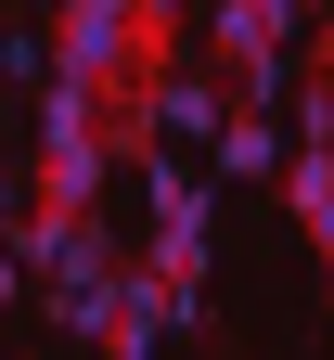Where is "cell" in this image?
<instances>
[{
    "label": "cell",
    "mask_w": 334,
    "mask_h": 360,
    "mask_svg": "<svg viewBox=\"0 0 334 360\" xmlns=\"http://www.w3.org/2000/svg\"><path fill=\"white\" fill-rule=\"evenodd\" d=\"M26 270H39V283H52V322L65 335H103L116 322V270H129V245L103 232V206H77V219H26Z\"/></svg>",
    "instance_id": "obj_1"
},
{
    "label": "cell",
    "mask_w": 334,
    "mask_h": 360,
    "mask_svg": "<svg viewBox=\"0 0 334 360\" xmlns=\"http://www.w3.org/2000/svg\"><path fill=\"white\" fill-rule=\"evenodd\" d=\"M103 167H129V155H116V116L90 103L77 77H39V219L103 206Z\"/></svg>",
    "instance_id": "obj_2"
},
{
    "label": "cell",
    "mask_w": 334,
    "mask_h": 360,
    "mask_svg": "<svg viewBox=\"0 0 334 360\" xmlns=\"http://www.w3.org/2000/svg\"><path fill=\"white\" fill-rule=\"evenodd\" d=\"M296 13H309V0H219V13H206V52H219V90H231V103H270V90H283V52H296Z\"/></svg>",
    "instance_id": "obj_3"
},
{
    "label": "cell",
    "mask_w": 334,
    "mask_h": 360,
    "mask_svg": "<svg viewBox=\"0 0 334 360\" xmlns=\"http://www.w3.org/2000/svg\"><path fill=\"white\" fill-rule=\"evenodd\" d=\"M141 116H155V142H206L231 116V90H219V65H155L141 77Z\"/></svg>",
    "instance_id": "obj_4"
},
{
    "label": "cell",
    "mask_w": 334,
    "mask_h": 360,
    "mask_svg": "<svg viewBox=\"0 0 334 360\" xmlns=\"http://www.w3.org/2000/svg\"><path fill=\"white\" fill-rule=\"evenodd\" d=\"M206 142H219V167H231V180H270V167H283V142H270V129H257L245 103H231V116L206 129Z\"/></svg>",
    "instance_id": "obj_5"
},
{
    "label": "cell",
    "mask_w": 334,
    "mask_h": 360,
    "mask_svg": "<svg viewBox=\"0 0 334 360\" xmlns=\"http://www.w3.org/2000/svg\"><path fill=\"white\" fill-rule=\"evenodd\" d=\"M26 219H39V206H26V180H13V167H0V245H13V232H26Z\"/></svg>",
    "instance_id": "obj_6"
},
{
    "label": "cell",
    "mask_w": 334,
    "mask_h": 360,
    "mask_svg": "<svg viewBox=\"0 0 334 360\" xmlns=\"http://www.w3.org/2000/svg\"><path fill=\"white\" fill-rule=\"evenodd\" d=\"M26 296V245H0V309H13Z\"/></svg>",
    "instance_id": "obj_7"
},
{
    "label": "cell",
    "mask_w": 334,
    "mask_h": 360,
    "mask_svg": "<svg viewBox=\"0 0 334 360\" xmlns=\"http://www.w3.org/2000/svg\"><path fill=\"white\" fill-rule=\"evenodd\" d=\"M321 77H334V26H321Z\"/></svg>",
    "instance_id": "obj_8"
},
{
    "label": "cell",
    "mask_w": 334,
    "mask_h": 360,
    "mask_svg": "<svg viewBox=\"0 0 334 360\" xmlns=\"http://www.w3.org/2000/svg\"><path fill=\"white\" fill-rule=\"evenodd\" d=\"M321 270H334V257H321Z\"/></svg>",
    "instance_id": "obj_9"
}]
</instances>
